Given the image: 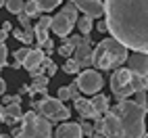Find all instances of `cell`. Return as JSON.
Wrapping results in <instances>:
<instances>
[{
    "label": "cell",
    "mask_w": 148,
    "mask_h": 138,
    "mask_svg": "<svg viewBox=\"0 0 148 138\" xmlns=\"http://www.w3.org/2000/svg\"><path fill=\"white\" fill-rule=\"evenodd\" d=\"M146 0H104L106 32L134 52L148 50V15Z\"/></svg>",
    "instance_id": "cell-1"
},
{
    "label": "cell",
    "mask_w": 148,
    "mask_h": 138,
    "mask_svg": "<svg viewBox=\"0 0 148 138\" xmlns=\"http://www.w3.org/2000/svg\"><path fill=\"white\" fill-rule=\"evenodd\" d=\"M146 134V107L123 98L115 107H108L102 117L104 138H142Z\"/></svg>",
    "instance_id": "cell-2"
},
{
    "label": "cell",
    "mask_w": 148,
    "mask_h": 138,
    "mask_svg": "<svg viewBox=\"0 0 148 138\" xmlns=\"http://www.w3.org/2000/svg\"><path fill=\"white\" fill-rule=\"evenodd\" d=\"M125 61H127V48L115 38H104L92 50V65L102 71L123 67Z\"/></svg>",
    "instance_id": "cell-3"
},
{
    "label": "cell",
    "mask_w": 148,
    "mask_h": 138,
    "mask_svg": "<svg viewBox=\"0 0 148 138\" xmlns=\"http://www.w3.org/2000/svg\"><path fill=\"white\" fill-rule=\"evenodd\" d=\"M21 119H23L21 132L27 138H52V124L44 115H38L36 111H27L23 113Z\"/></svg>",
    "instance_id": "cell-4"
},
{
    "label": "cell",
    "mask_w": 148,
    "mask_h": 138,
    "mask_svg": "<svg viewBox=\"0 0 148 138\" xmlns=\"http://www.w3.org/2000/svg\"><path fill=\"white\" fill-rule=\"evenodd\" d=\"M34 111L38 115H44L50 121H67L71 117V111L58 98H42V101L34 103Z\"/></svg>",
    "instance_id": "cell-5"
},
{
    "label": "cell",
    "mask_w": 148,
    "mask_h": 138,
    "mask_svg": "<svg viewBox=\"0 0 148 138\" xmlns=\"http://www.w3.org/2000/svg\"><path fill=\"white\" fill-rule=\"evenodd\" d=\"M111 92L117 101H123V98L134 94V86H132V71L125 67H117L113 75H111Z\"/></svg>",
    "instance_id": "cell-6"
},
{
    "label": "cell",
    "mask_w": 148,
    "mask_h": 138,
    "mask_svg": "<svg viewBox=\"0 0 148 138\" xmlns=\"http://www.w3.org/2000/svg\"><path fill=\"white\" fill-rule=\"evenodd\" d=\"M77 88H79V92L84 94H96V92H100V88L104 86V80H102V75L94 71V69H82L79 75H77V80H75Z\"/></svg>",
    "instance_id": "cell-7"
},
{
    "label": "cell",
    "mask_w": 148,
    "mask_h": 138,
    "mask_svg": "<svg viewBox=\"0 0 148 138\" xmlns=\"http://www.w3.org/2000/svg\"><path fill=\"white\" fill-rule=\"evenodd\" d=\"M125 63L130 65L127 69H130L132 73L142 75V77L148 75V57H146V52H134L132 57H127Z\"/></svg>",
    "instance_id": "cell-8"
},
{
    "label": "cell",
    "mask_w": 148,
    "mask_h": 138,
    "mask_svg": "<svg viewBox=\"0 0 148 138\" xmlns=\"http://www.w3.org/2000/svg\"><path fill=\"white\" fill-rule=\"evenodd\" d=\"M71 2L79 8V11H84V15L90 17V19H98V17H102V13H104L100 0H71Z\"/></svg>",
    "instance_id": "cell-9"
},
{
    "label": "cell",
    "mask_w": 148,
    "mask_h": 138,
    "mask_svg": "<svg viewBox=\"0 0 148 138\" xmlns=\"http://www.w3.org/2000/svg\"><path fill=\"white\" fill-rule=\"evenodd\" d=\"M73 59H75V63L79 65V69H88L92 65V46L90 44H86V42H79L75 48H73Z\"/></svg>",
    "instance_id": "cell-10"
},
{
    "label": "cell",
    "mask_w": 148,
    "mask_h": 138,
    "mask_svg": "<svg viewBox=\"0 0 148 138\" xmlns=\"http://www.w3.org/2000/svg\"><path fill=\"white\" fill-rule=\"evenodd\" d=\"M71 27L73 23L69 21V19L63 15V13H58L54 17H50V29L56 34V36H61V38H67L69 34H71Z\"/></svg>",
    "instance_id": "cell-11"
},
{
    "label": "cell",
    "mask_w": 148,
    "mask_h": 138,
    "mask_svg": "<svg viewBox=\"0 0 148 138\" xmlns=\"http://www.w3.org/2000/svg\"><path fill=\"white\" fill-rule=\"evenodd\" d=\"M54 138H82V128L79 124L65 121L54 130Z\"/></svg>",
    "instance_id": "cell-12"
},
{
    "label": "cell",
    "mask_w": 148,
    "mask_h": 138,
    "mask_svg": "<svg viewBox=\"0 0 148 138\" xmlns=\"http://www.w3.org/2000/svg\"><path fill=\"white\" fill-rule=\"evenodd\" d=\"M73 107H75V111L79 113L84 119H96L98 117V113L94 111V107H92V103L88 101V98H82V96L73 98Z\"/></svg>",
    "instance_id": "cell-13"
},
{
    "label": "cell",
    "mask_w": 148,
    "mask_h": 138,
    "mask_svg": "<svg viewBox=\"0 0 148 138\" xmlns=\"http://www.w3.org/2000/svg\"><path fill=\"white\" fill-rule=\"evenodd\" d=\"M0 117H2L6 124H15V121H19L23 117V111H21V107H19V105L8 103L4 107H0Z\"/></svg>",
    "instance_id": "cell-14"
},
{
    "label": "cell",
    "mask_w": 148,
    "mask_h": 138,
    "mask_svg": "<svg viewBox=\"0 0 148 138\" xmlns=\"http://www.w3.org/2000/svg\"><path fill=\"white\" fill-rule=\"evenodd\" d=\"M48 29H50V17L42 15L40 21H38V25L34 27V36H36V40L40 42L38 46H42V44L48 40Z\"/></svg>",
    "instance_id": "cell-15"
},
{
    "label": "cell",
    "mask_w": 148,
    "mask_h": 138,
    "mask_svg": "<svg viewBox=\"0 0 148 138\" xmlns=\"http://www.w3.org/2000/svg\"><path fill=\"white\" fill-rule=\"evenodd\" d=\"M42 59H44V52L40 50V48H34V50H29V52L25 55L21 67H25L27 71H32V69H36V67L42 65Z\"/></svg>",
    "instance_id": "cell-16"
},
{
    "label": "cell",
    "mask_w": 148,
    "mask_h": 138,
    "mask_svg": "<svg viewBox=\"0 0 148 138\" xmlns=\"http://www.w3.org/2000/svg\"><path fill=\"white\" fill-rule=\"evenodd\" d=\"M92 107H94V111L98 113V115H102V113H106V109H108V98H106V94H94V98H92Z\"/></svg>",
    "instance_id": "cell-17"
},
{
    "label": "cell",
    "mask_w": 148,
    "mask_h": 138,
    "mask_svg": "<svg viewBox=\"0 0 148 138\" xmlns=\"http://www.w3.org/2000/svg\"><path fill=\"white\" fill-rule=\"evenodd\" d=\"M48 80H50V77H46L44 73L42 75H34V84H32V88H29V92H42V94H46Z\"/></svg>",
    "instance_id": "cell-18"
},
{
    "label": "cell",
    "mask_w": 148,
    "mask_h": 138,
    "mask_svg": "<svg viewBox=\"0 0 148 138\" xmlns=\"http://www.w3.org/2000/svg\"><path fill=\"white\" fill-rule=\"evenodd\" d=\"M27 17H40V4H38V0H27V2H23V11Z\"/></svg>",
    "instance_id": "cell-19"
},
{
    "label": "cell",
    "mask_w": 148,
    "mask_h": 138,
    "mask_svg": "<svg viewBox=\"0 0 148 138\" xmlns=\"http://www.w3.org/2000/svg\"><path fill=\"white\" fill-rule=\"evenodd\" d=\"M75 25H77V29H79L82 34H90L92 32V19L90 17H77V21H75Z\"/></svg>",
    "instance_id": "cell-20"
},
{
    "label": "cell",
    "mask_w": 148,
    "mask_h": 138,
    "mask_svg": "<svg viewBox=\"0 0 148 138\" xmlns=\"http://www.w3.org/2000/svg\"><path fill=\"white\" fill-rule=\"evenodd\" d=\"M67 19H69V21H71L73 25H75V21H77V6L73 4V2H69V4H65L63 6V11H61Z\"/></svg>",
    "instance_id": "cell-21"
},
{
    "label": "cell",
    "mask_w": 148,
    "mask_h": 138,
    "mask_svg": "<svg viewBox=\"0 0 148 138\" xmlns=\"http://www.w3.org/2000/svg\"><path fill=\"white\" fill-rule=\"evenodd\" d=\"M4 6H6L8 13L19 15V13L23 11V0H4Z\"/></svg>",
    "instance_id": "cell-22"
},
{
    "label": "cell",
    "mask_w": 148,
    "mask_h": 138,
    "mask_svg": "<svg viewBox=\"0 0 148 138\" xmlns=\"http://www.w3.org/2000/svg\"><path fill=\"white\" fill-rule=\"evenodd\" d=\"M132 86H134V92H138V90H146L148 82H146V77H142V75H136V73H132Z\"/></svg>",
    "instance_id": "cell-23"
},
{
    "label": "cell",
    "mask_w": 148,
    "mask_h": 138,
    "mask_svg": "<svg viewBox=\"0 0 148 138\" xmlns=\"http://www.w3.org/2000/svg\"><path fill=\"white\" fill-rule=\"evenodd\" d=\"M34 38H36V36H34V27H32V25L21 29V42H23V44H32Z\"/></svg>",
    "instance_id": "cell-24"
},
{
    "label": "cell",
    "mask_w": 148,
    "mask_h": 138,
    "mask_svg": "<svg viewBox=\"0 0 148 138\" xmlns=\"http://www.w3.org/2000/svg\"><path fill=\"white\" fill-rule=\"evenodd\" d=\"M38 4H40V11H52L61 4V0H38Z\"/></svg>",
    "instance_id": "cell-25"
},
{
    "label": "cell",
    "mask_w": 148,
    "mask_h": 138,
    "mask_svg": "<svg viewBox=\"0 0 148 138\" xmlns=\"http://www.w3.org/2000/svg\"><path fill=\"white\" fill-rule=\"evenodd\" d=\"M63 71L65 73H77V71H79V65L75 63V59H69V61L63 65Z\"/></svg>",
    "instance_id": "cell-26"
},
{
    "label": "cell",
    "mask_w": 148,
    "mask_h": 138,
    "mask_svg": "<svg viewBox=\"0 0 148 138\" xmlns=\"http://www.w3.org/2000/svg\"><path fill=\"white\" fill-rule=\"evenodd\" d=\"M79 128H82V134H86V136L94 134V126H92L90 121H82V124H79Z\"/></svg>",
    "instance_id": "cell-27"
},
{
    "label": "cell",
    "mask_w": 148,
    "mask_h": 138,
    "mask_svg": "<svg viewBox=\"0 0 148 138\" xmlns=\"http://www.w3.org/2000/svg\"><path fill=\"white\" fill-rule=\"evenodd\" d=\"M134 94H136V103L140 107H146V90H138Z\"/></svg>",
    "instance_id": "cell-28"
},
{
    "label": "cell",
    "mask_w": 148,
    "mask_h": 138,
    "mask_svg": "<svg viewBox=\"0 0 148 138\" xmlns=\"http://www.w3.org/2000/svg\"><path fill=\"white\" fill-rule=\"evenodd\" d=\"M6 57H8V48L4 46V42L0 44V67L6 65Z\"/></svg>",
    "instance_id": "cell-29"
},
{
    "label": "cell",
    "mask_w": 148,
    "mask_h": 138,
    "mask_svg": "<svg viewBox=\"0 0 148 138\" xmlns=\"http://www.w3.org/2000/svg\"><path fill=\"white\" fill-rule=\"evenodd\" d=\"M27 52H29V48H27V46H25V48H19V50H15V61L23 63V59H25Z\"/></svg>",
    "instance_id": "cell-30"
},
{
    "label": "cell",
    "mask_w": 148,
    "mask_h": 138,
    "mask_svg": "<svg viewBox=\"0 0 148 138\" xmlns=\"http://www.w3.org/2000/svg\"><path fill=\"white\" fill-rule=\"evenodd\" d=\"M19 23H21V27H29L32 25V17H27L25 13H19Z\"/></svg>",
    "instance_id": "cell-31"
},
{
    "label": "cell",
    "mask_w": 148,
    "mask_h": 138,
    "mask_svg": "<svg viewBox=\"0 0 148 138\" xmlns=\"http://www.w3.org/2000/svg\"><path fill=\"white\" fill-rule=\"evenodd\" d=\"M56 98H58V101H67V98H69V88H67V86L58 88V92H56Z\"/></svg>",
    "instance_id": "cell-32"
},
{
    "label": "cell",
    "mask_w": 148,
    "mask_h": 138,
    "mask_svg": "<svg viewBox=\"0 0 148 138\" xmlns=\"http://www.w3.org/2000/svg\"><path fill=\"white\" fill-rule=\"evenodd\" d=\"M58 52H61L63 57H67V59H69V57H71V52H73V46H69V44L65 42L61 48H58Z\"/></svg>",
    "instance_id": "cell-33"
},
{
    "label": "cell",
    "mask_w": 148,
    "mask_h": 138,
    "mask_svg": "<svg viewBox=\"0 0 148 138\" xmlns=\"http://www.w3.org/2000/svg\"><path fill=\"white\" fill-rule=\"evenodd\" d=\"M79 42H82V38H79V36H67V44H69V46H73V48H75Z\"/></svg>",
    "instance_id": "cell-34"
},
{
    "label": "cell",
    "mask_w": 148,
    "mask_h": 138,
    "mask_svg": "<svg viewBox=\"0 0 148 138\" xmlns=\"http://www.w3.org/2000/svg\"><path fill=\"white\" fill-rule=\"evenodd\" d=\"M69 88V98H77V92H79V88H77V84L73 82L71 86H67Z\"/></svg>",
    "instance_id": "cell-35"
},
{
    "label": "cell",
    "mask_w": 148,
    "mask_h": 138,
    "mask_svg": "<svg viewBox=\"0 0 148 138\" xmlns=\"http://www.w3.org/2000/svg\"><path fill=\"white\" fill-rule=\"evenodd\" d=\"M46 73H48V75H54V73H56V65L48 63V65H46Z\"/></svg>",
    "instance_id": "cell-36"
},
{
    "label": "cell",
    "mask_w": 148,
    "mask_h": 138,
    "mask_svg": "<svg viewBox=\"0 0 148 138\" xmlns=\"http://www.w3.org/2000/svg\"><path fill=\"white\" fill-rule=\"evenodd\" d=\"M42 46H44V48H46V52H48V55H50V52H52V50H54V46H52V42H50V40H46V42H44V44H42Z\"/></svg>",
    "instance_id": "cell-37"
},
{
    "label": "cell",
    "mask_w": 148,
    "mask_h": 138,
    "mask_svg": "<svg viewBox=\"0 0 148 138\" xmlns=\"http://www.w3.org/2000/svg\"><path fill=\"white\" fill-rule=\"evenodd\" d=\"M6 38H8V32H4V29L0 27V44H2V42L6 40Z\"/></svg>",
    "instance_id": "cell-38"
},
{
    "label": "cell",
    "mask_w": 148,
    "mask_h": 138,
    "mask_svg": "<svg viewBox=\"0 0 148 138\" xmlns=\"http://www.w3.org/2000/svg\"><path fill=\"white\" fill-rule=\"evenodd\" d=\"M4 90H6V82L2 80V77H0V96L4 94Z\"/></svg>",
    "instance_id": "cell-39"
},
{
    "label": "cell",
    "mask_w": 148,
    "mask_h": 138,
    "mask_svg": "<svg viewBox=\"0 0 148 138\" xmlns=\"http://www.w3.org/2000/svg\"><path fill=\"white\" fill-rule=\"evenodd\" d=\"M96 29H98L100 34H104V32H106V25H104V21H102V23H98V25H96Z\"/></svg>",
    "instance_id": "cell-40"
},
{
    "label": "cell",
    "mask_w": 148,
    "mask_h": 138,
    "mask_svg": "<svg viewBox=\"0 0 148 138\" xmlns=\"http://www.w3.org/2000/svg\"><path fill=\"white\" fill-rule=\"evenodd\" d=\"M13 36L17 38V40H21V29H13Z\"/></svg>",
    "instance_id": "cell-41"
},
{
    "label": "cell",
    "mask_w": 148,
    "mask_h": 138,
    "mask_svg": "<svg viewBox=\"0 0 148 138\" xmlns=\"http://www.w3.org/2000/svg\"><path fill=\"white\" fill-rule=\"evenodd\" d=\"M0 27H2V29H4V32H11V27H13V25H11V23H2V25H0Z\"/></svg>",
    "instance_id": "cell-42"
},
{
    "label": "cell",
    "mask_w": 148,
    "mask_h": 138,
    "mask_svg": "<svg viewBox=\"0 0 148 138\" xmlns=\"http://www.w3.org/2000/svg\"><path fill=\"white\" fill-rule=\"evenodd\" d=\"M88 138H104V136H102V134H96V132H94V134H90Z\"/></svg>",
    "instance_id": "cell-43"
},
{
    "label": "cell",
    "mask_w": 148,
    "mask_h": 138,
    "mask_svg": "<svg viewBox=\"0 0 148 138\" xmlns=\"http://www.w3.org/2000/svg\"><path fill=\"white\" fill-rule=\"evenodd\" d=\"M15 138H27V136H25L23 132H17V134H15Z\"/></svg>",
    "instance_id": "cell-44"
},
{
    "label": "cell",
    "mask_w": 148,
    "mask_h": 138,
    "mask_svg": "<svg viewBox=\"0 0 148 138\" xmlns=\"http://www.w3.org/2000/svg\"><path fill=\"white\" fill-rule=\"evenodd\" d=\"M2 6H4V0H0V8H2Z\"/></svg>",
    "instance_id": "cell-45"
},
{
    "label": "cell",
    "mask_w": 148,
    "mask_h": 138,
    "mask_svg": "<svg viewBox=\"0 0 148 138\" xmlns=\"http://www.w3.org/2000/svg\"><path fill=\"white\" fill-rule=\"evenodd\" d=\"M69 2H71V0H69Z\"/></svg>",
    "instance_id": "cell-46"
},
{
    "label": "cell",
    "mask_w": 148,
    "mask_h": 138,
    "mask_svg": "<svg viewBox=\"0 0 148 138\" xmlns=\"http://www.w3.org/2000/svg\"><path fill=\"white\" fill-rule=\"evenodd\" d=\"M0 119H2V117H0Z\"/></svg>",
    "instance_id": "cell-47"
}]
</instances>
